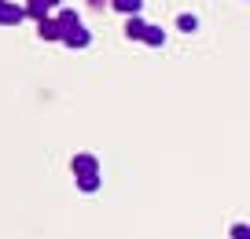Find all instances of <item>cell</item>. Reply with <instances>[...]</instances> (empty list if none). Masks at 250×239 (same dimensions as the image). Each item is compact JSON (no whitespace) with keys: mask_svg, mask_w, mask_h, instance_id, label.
I'll list each match as a JSON object with an SVG mask.
<instances>
[{"mask_svg":"<svg viewBox=\"0 0 250 239\" xmlns=\"http://www.w3.org/2000/svg\"><path fill=\"white\" fill-rule=\"evenodd\" d=\"M55 4H62V0H26V4H22V15L26 19H44V15H52Z\"/></svg>","mask_w":250,"mask_h":239,"instance_id":"obj_1","label":"cell"},{"mask_svg":"<svg viewBox=\"0 0 250 239\" xmlns=\"http://www.w3.org/2000/svg\"><path fill=\"white\" fill-rule=\"evenodd\" d=\"M22 8L19 4H11V0H0V26H15V22H22Z\"/></svg>","mask_w":250,"mask_h":239,"instance_id":"obj_2","label":"cell"},{"mask_svg":"<svg viewBox=\"0 0 250 239\" xmlns=\"http://www.w3.org/2000/svg\"><path fill=\"white\" fill-rule=\"evenodd\" d=\"M88 41H92V33H88L85 26H74V30L62 33V44H66V48H85Z\"/></svg>","mask_w":250,"mask_h":239,"instance_id":"obj_3","label":"cell"},{"mask_svg":"<svg viewBox=\"0 0 250 239\" xmlns=\"http://www.w3.org/2000/svg\"><path fill=\"white\" fill-rule=\"evenodd\" d=\"M37 33H41V37H44V41H59L62 37V30H59V22H55V19L52 15H44V19H37Z\"/></svg>","mask_w":250,"mask_h":239,"instance_id":"obj_4","label":"cell"},{"mask_svg":"<svg viewBox=\"0 0 250 239\" xmlns=\"http://www.w3.org/2000/svg\"><path fill=\"white\" fill-rule=\"evenodd\" d=\"M144 19H140V11H136V15H129V22H125V37L129 41H140V33H144Z\"/></svg>","mask_w":250,"mask_h":239,"instance_id":"obj_5","label":"cell"},{"mask_svg":"<svg viewBox=\"0 0 250 239\" xmlns=\"http://www.w3.org/2000/svg\"><path fill=\"white\" fill-rule=\"evenodd\" d=\"M110 8L122 11V15H136V11L144 8V0H110Z\"/></svg>","mask_w":250,"mask_h":239,"instance_id":"obj_6","label":"cell"},{"mask_svg":"<svg viewBox=\"0 0 250 239\" xmlns=\"http://www.w3.org/2000/svg\"><path fill=\"white\" fill-rule=\"evenodd\" d=\"M140 41H144V44H151V48H158V44H162V41H166V33L158 30V26H144Z\"/></svg>","mask_w":250,"mask_h":239,"instance_id":"obj_7","label":"cell"},{"mask_svg":"<svg viewBox=\"0 0 250 239\" xmlns=\"http://www.w3.org/2000/svg\"><path fill=\"white\" fill-rule=\"evenodd\" d=\"M55 22H59V30H62V33L74 30V26H81V22H78V11H70V8L59 11V19H55ZM59 41H62V37H59Z\"/></svg>","mask_w":250,"mask_h":239,"instance_id":"obj_8","label":"cell"},{"mask_svg":"<svg viewBox=\"0 0 250 239\" xmlns=\"http://www.w3.org/2000/svg\"><path fill=\"white\" fill-rule=\"evenodd\" d=\"M78 188L81 192H96V188H100V173H78Z\"/></svg>","mask_w":250,"mask_h":239,"instance_id":"obj_9","label":"cell"},{"mask_svg":"<svg viewBox=\"0 0 250 239\" xmlns=\"http://www.w3.org/2000/svg\"><path fill=\"white\" fill-rule=\"evenodd\" d=\"M177 30H184V33H195V30H199V19L191 15V11H184V15H177Z\"/></svg>","mask_w":250,"mask_h":239,"instance_id":"obj_10","label":"cell"},{"mask_svg":"<svg viewBox=\"0 0 250 239\" xmlns=\"http://www.w3.org/2000/svg\"><path fill=\"white\" fill-rule=\"evenodd\" d=\"M92 170H96L92 154H78V158H74V173H92Z\"/></svg>","mask_w":250,"mask_h":239,"instance_id":"obj_11","label":"cell"},{"mask_svg":"<svg viewBox=\"0 0 250 239\" xmlns=\"http://www.w3.org/2000/svg\"><path fill=\"white\" fill-rule=\"evenodd\" d=\"M232 239H250V224H235V228H232Z\"/></svg>","mask_w":250,"mask_h":239,"instance_id":"obj_12","label":"cell"},{"mask_svg":"<svg viewBox=\"0 0 250 239\" xmlns=\"http://www.w3.org/2000/svg\"><path fill=\"white\" fill-rule=\"evenodd\" d=\"M85 4H92V8H103V4H110V0H85Z\"/></svg>","mask_w":250,"mask_h":239,"instance_id":"obj_13","label":"cell"}]
</instances>
